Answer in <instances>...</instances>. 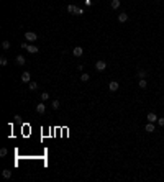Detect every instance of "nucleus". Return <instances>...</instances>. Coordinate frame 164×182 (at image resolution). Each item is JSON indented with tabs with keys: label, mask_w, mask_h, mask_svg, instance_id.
Listing matches in <instances>:
<instances>
[{
	"label": "nucleus",
	"mask_w": 164,
	"mask_h": 182,
	"mask_svg": "<svg viewBox=\"0 0 164 182\" xmlns=\"http://www.w3.org/2000/svg\"><path fill=\"white\" fill-rule=\"evenodd\" d=\"M25 39H26L28 43H33V41H36V39H38V34L33 33V31H26V33H25Z\"/></svg>",
	"instance_id": "nucleus-1"
},
{
	"label": "nucleus",
	"mask_w": 164,
	"mask_h": 182,
	"mask_svg": "<svg viewBox=\"0 0 164 182\" xmlns=\"http://www.w3.org/2000/svg\"><path fill=\"white\" fill-rule=\"evenodd\" d=\"M95 69L99 71V72L105 71V69H107V63H105V61H97V63H95Z\"/></svg>",
	"instance_id": "nucleus-2"
},
{
	"label": "nucleus",
	"mask_w": 164,
	"mask_h": 182,
	"mask_svg": "<svg viewBox=\"0 0 164 182\" xmlns=\"http://www.w3.org/2000/svg\"><path fill=\"white\" fill-rule=\"evenodd\" d=\"M21 82H23V84H30V82H31V74L25 71V72L21 74Z\"/></svg>",
	"instance_id": "nucleus-3"
},
{
	"label": "nucleus",
	"mask_w": 164,
	"mask_h": 182,
	"mask_svg": "<svg viewBox=\"0 0 164 182\" xmlns=\"http://www.w3.org/2000/svg\"><path fill=\"white\" fill-rule=\"evenodd\" d=\"M108 89H110V92H117L118 89H120V84H118L117 81H112L108 84Z\"/></svg>",
	"instance_id": "nucleus-4"
},
{
	"label": "nucleus",
	"mask_w": 164,
	"mask_h": 182,
	"mask_svg": "<svg viewBox=\"0 0 164 182\" xmlns=\"http://www.w3.org/2000/svg\"><path fill=\"white\" fill-rule=\"evenodd\" d=\"M146 120H148L149 123H156L158 122V117H156V113H153V112H149L148 115H146Z\"/></svg>",
	"instance_id": "nucleus-5"
},
{
	"label": "nucleus",
	"mask_w": 164,
	"mask_h": 182,
	"mask_svg": "<svg viewBox=\"0 0 164 182\" xmlns=\"http://www.w3.org/2000/svg\"><path fill=\"white\" fill-rule=\"evenodd\" d=\"M72 54L76 56V57H81V56L84 54V49H82L81 46H76V48H74V49H72Z\"/></svg>",
	"instance_id": "nucleus-6"
},
{
	"label": "nucleus",
	"mask_w": 164,
	"mask_h": 182,
	"mask_svg": "<svg viewBox=\"0 0 164 182\" xmlns=\"http://www.w3.org/2000/svg\"><path fill=\"white\" fill-rule=\"evenodd\" d=\"M120 5H122L120 0H112V2H110V7H112L113 10H118V8H120Z\"/></svg>",
	"instance_id": "nucleus-7"
},
{
	"label": "nucleus",
	"mask_w": 164,
	"mask_h": 182,
	"mask_svg": "<svg viewBox=\"0 0 164 182\" xmlns=\"http://www.w3.org/2000/svg\"><path fill=\"white\" fill-rule=\"evenodd\" d=\"M15 61H16V64H18V66H23V64L26 63V59H25V56H23V54H18Z\"/></svg>",
	"instance_id": "nucleus-8"
},
{
	"label": "nucleus",
	"mask_w": 164,
	"mask_h": 182,
	"mask_svg": "<svg viewBox=\"0 0 164 182\" xmlns=\"http://www.w3.org/2000/svg\"><path fill=\"white\" fill-rule=\"evenodd\" d=\"M118 21H120V23H125V21H128V13H120V15H118Z\"/></svg>",
	"instance_id": "nucleus-9"
},
{
	"label": "nucleus",
	"mask_w": 164,
	"mask_h": 182,
	"mask_svg": "<svg viewBox=\"0 0 164 182\" xmlns=\"http://www.w3.org/2000/svg\"><path fill=\"white\" fill-rule=\"evenodd\" d=\"M36 112H38L39 115H43L44 112H46V107H44V103H38V105H36Z\"/></svg>",
	"instance_id": "nucleus-10"
},
{
	"label": "nucleus",
	"mask_w": 164,
	"mask_h": 182,
	"mask_svg": "<svg viewBox=\"0 0 164 182\" xmlns=\"http://www.w3.org/2000/svg\"><path fill=\"white\" fill-rule=\"evenodd\" d=\"M144 130H146V133H154V123H149L148 122V125L144 126Z\"/></svg>",
	"instance_id": "nucleus-11"
},
{
	"label": "nucleus",
	"mask_w": 164,
	"mask_h": 182,
	"mask_svg": "<svg viewBox=\"0 0 164 182\" xmlns=\"http://www.w3.org/2000/svg\"><path fill=\"white\" fill-rule=\"evenodd\" d=\"M26 51H28V53H31V54H36V53H38V46H34V44H30Z\"/></svg>",
	"instance_id": "nucleus-12"
},
{
	"label": "nucleus",
	"mask_w": 164,
	"mask_h": 182,
	"mask_svg": "<svg viewBox=\"0 0 164 182\" xmlns=\"http://www.w3.org/2000/svg\"><path fill=\"white\" fill-rule=\"evenodd\" d=\"M2 176L5 177V179H10V177H12V171L10 169H3L2 171Z\"/></svg>",
	"instance_id": "nucleus-13"
},
{
	"label": "nucleus",
	"mask_w": 164,
	"mask_h": 182,
	"mask_svg": "<svg viewBox=\"0 0 164 182\" xmlns=\"http://www.w3.org/2000/svg\"><path fill=\"white\" fill-rule=\"evenodd\" d=\"M138 85H140V89H146V87H148V82H146V79H140Z\"/></svg>",
	"instance_id": "nucleus-14"
},
{
	"label": "nucleus",
	"mask_w": 164,
	"mask_h": 182,
	"mask_svg": "<svg viewBox=\"0 0 164 182\" xmlns=\"http://www.w3.org/2000/svg\"><path fill=\"white\" fill-rule=\"evenodd\" d=\"M146 75H148V72H146L144 69H140V71H138V77H140V79H146Z\"/></svg>",
	"instance_id": "nucleus-15"
},
{
	"label": "nucleus",
	"mask_w": 164,
	"mask_h": 182,
	"mask_svg": "<svg viewBox=\"0 0 164 182\" xmlns=\"http://www.w3.org/2000/svg\"><path fill=\"white\" fill-rule=\"evenodd\" d=\"M51 107H53V108H54V110H57V108H59V107H61V103H59V100H53V102H51Z\"/></svg>",
	"instance_id": "nucleus-16"
},
{
	"label": "nucleus",
	"mask_w": 164,
	"mask_h": 182,
	"mask_svg": "<svg viewBox=\"0 0 164 182\" xmlns=\"http://www.w3.org/2000/svg\"><path fill=\"white\" fill-rule=\"evenodd\" d=\"M28 87H30V90H36V89H38V84L34 82V81H31V82L28 84Z\"/></svg>",
	"instance_id": "nucleus-17"
},
{
	"label": "nucleus",
	"mask_w": 164,
	"mask_h": 182,
	"mask_svg": "<svg viewBox=\"0 0 164 182\" xmlns=\"http://www.w3.org/2000/svg\"><path fill=\"white\" fill-rule=\"evenodd\" d=\"M89 79H90V75L85 74V72H84V74L81 75V81H82V82H89Z\"/></svg>",
	"instance_id": "nucleus-18"
},
{
	"label": "nucleus",
	"mask_w": 164,
	"mask_h": 182,
	"mask_svg": "<svg viewBox=\"0 0 164 182\" xmlns=\"http://www.w3.org/2000/svg\"><path fill=\"white\" fill-rule=\"evenodd\" d=\"M74 15L82 16V15H84V10H82V8H79V7H76V12H74Z\"/></svg>",
	"instance_id": "nucleus-19"
},
{
	"label": "nucleus",
	"mask_w": 164,
	"mask_h": 182,
	"mask_svg": "<svg viewBox=\"0 0 164 182\" xmlns=\"http://www.w3.org/2000/svg\"><path fill=\"white\" fill-rule=\"evenodd\" d=\"M2 48H3V49H10V41H7V39H5V41L2 43Z\"/></svg>",
	"instance_id": "nucleus-20"
},
{
	"label": "nucleus",
	"mask_w": 164,
	"mask_h": 182,
	"mask_svg": "<svg viewBox=\"0 0 164 182\" xmlns=\"http://www.w3.org/2000/svg\"><path fill=\"white\" fill-rule=\"evenodd\" d=\"M7 153H8V151H7L5 148H2V149H0V156H2V158H5V156H7Z\"/></svg>",
	"instance_id": "nucleus-21"
},
{
	"label": "nucleus",
	"mask_w": 164,
	"mask_h": 182,
	"mask_svg": "<svg viewBox=\"0 0 164 182\" xmlns=\"http://www.w3.org/2000/svg\"><path fill=\"white\" fill-rule=\"evenodd\" d=\"M67 12L69 13H74V12H76V7H74V5H67Z\"/></svg>",
	"instance_id": "nucleus-22"
},
{
	"label": "nucleus",
	"mask_w": 164,
	"mask_h": 182,
	"mask_svg": "<svg viewBox=\"0 0 164 182\" xmlns=\"http://www.w3.org/2000/svg\"><path fill=\"white\" fill-rule=\"evenodd\" d=\"M41 99H43V100H48V99H49V94H48V92H43V94H41Z\"/></svg>",
	"instance_id": "nucleus-23"
},
{
	"label": "nucleus",
	"mask_w": 164,
	"mask_h": 182,
	"mask_svg": "<svg viewBox=\"0 0 164 182\" xmlns=\"http://www.w3.org/2000/svg\"><path fill=\"white\" fill-rule=\"evenodd\" d=\"M84 5H85V7H92V0H84Z\"/></svg>",
	"instance_id": "nucleus-24"
},
{
	"label": "nucleus",
	"mask_w": 164,
	"mask_h": 182,
	"mask_svg": "<svg viewBox=\"0 0 164 182\" xmlns=\"http://www.w3.org/2000/svg\"><path fill=\"white\" fill-rule=\"evenodd\" d=\"M28 46H30L28 41H23V43H21V48H23V49H28Z\"/></svg>",
	"instance_id": "nucleus-25"
},
{
	"label": "nucleus",
	"mask_w": 164,
	"mask_h": 182,
	"mask_svg": "<svg viewBox=\"0 0 164 182\" xmlns=\"http://www.w3.org/2000/svg\"><path fill=\"white\" fill-rule=\"evenodd\" d=\"M7 63H8L7 57H2V59H0V64H2V66H7Z\"/></svg>",
	"instance_id": "nucleus-26"
},
{
	"label": "nucleus",
	"mask_w": 164,
	"mask_h": 182,
	"mask_svg": "<svg viewBox=\"0 0 164 182\" xmlns=\"http://www.w3.org/2000/svg\"><path fill=\"white\" fill-rule=\"evenodd\" d=\"M158 125L159 126H164V118H158Z\"/></svg>",
	"instance_id": "nucleus-27"
}]
</instances>
